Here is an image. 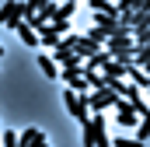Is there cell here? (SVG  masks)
<instances>
[{
  "mask_svg": "<svg viewBox=\"0 0 150 147\" xmlns=\"http://www.w3.org/2000/svg\"><path fill=\"white\" fill-rule=\"evenodd\" d=\"M122 105V95H115L112 88H98L87 95V109L91 112H105V109H119Z\"/></svg>",
  "mask_w": 150,
  "mask_h": 147,
  "instance_id": "1",
  "label": "cell"
},
{
  "mask_svg": "<svg viewBox=\"0 0 150 147\" xmlns=\"http://www.w3.org/2000/svg\"><path fill=\"white\" fill-rule=\"evenodd\" d=\"M63 102H67V112L74 116L77 123L91 119V109H87V98H84V95H77L74 88H67V91H63Z\"/></svg>",
  "mask_w": 150,
  "mask_h": 147,
  "instance_id": "2",
  "label": "cell"
},
{
  "mask_svg": "<svg viewBox=\"0 0 150 147\" xmlns=\"http://www.w3.org/2000/svg\"><path fill=\"white\" fill-rule=\"evenodd\" d=\"M21 21H25V0H7V4L0 7V25L18 28Z\"/></svg>",
  "mask_w": 150,
  "mask_h": 147,
  "instance_id": "3",
  "label": "cell"
},
{
  "mask_svg": "<svg viewBox=\"0 0 150 147\" xmlns=\"http://www.w3.org/2000/svg\"><path fill=\"white\" fill-rule=\"evenodd\" d=\"M115 119H119V126H122V130H136L143 116H136L129 105H122V109H115Z\"/></svg>",
  "mask_w": 150,
  "mask_h": 147,
  "instance_id": "4",
  "label": "cell"
},
{
  "mask_svg": "<svg viewBox=\"0 0 150 147\" xmlns=\"http://www.w3.org/2000/svg\"><path fill=\"white\" fill-rule=\"evenodd\" d=\"M14 32L21 35V42H25L28 49H38V46H42V39H38V32H35V28H32V25H28V21H21V25H18Z\"/></svg>",
  "mask_w": 150,
  "mask_h": 147,
  "instance_id": "5",
  "label": "cell"
},
{
  "mask_svg": "<svg viewBox=\"0 0 150 147\" xmlns=\"http://www.w3.org/2000/svg\"><path fill=\"white\" fill-rule=\"evenodd\" d=\"M91 14H108V18H122L115 0H91Z\"/></svg>",
  "mask_w": 150,
  "mask_h": 147,
  "instance_id": "6",
  "label": "cell"
},
{
  "mask_svg": "<svg viewBox=\"0 0 150 147\" xmlns=\"http://www.w3.org/2000/svg\"><path fill=\"white\" fill-rule=\"evenodd\" d=\"M126 77H129V84H136V88H150V74L140 70L136 63H129V67H126Z\"/></svg>",
  "mask_w": 150,
  "mask_h": 147,
  "instance_id": "7",
  "label": "cell"
},
{
  "mask_svg": "<svg viewBox=\"0 0 150 147\" xmlns=\"http://www.w3.org/2000/svg\"><path fill=\"white\" fill-rule=\"evenodd\" d=\"M105 63H112V53H108V49H98L91 60H84V70H101Z\"/></svg>",
  "mask_w": 150,
  "mask_h": 147,
  "instance_id": "8",
  "label": "cell"
},
{
  "mask_svg": "<svg viewBox=\"0 0 150 147\" xmlns=\"http://www.w3.org/2000/svg\"><path fill=\"white\" fill-rule=\"evenodd\" d=\"M94 133H98L94 119H84V123H80V144H84V147H94Z\"/></svg>",
  "mask_w": 150,
  "mask_h": 147,
  "instance_id": "9",
  "label": "cell"
},
{
  "mask_svg": "<svg viewBox=\"0 0 150 147\" xmlns=\"http://www.w3.org/2000/svg\"><path fill=\"white\" fill-rule=\"evenodd\" d=\"M38 39H42V46H49V49H56V46L63 42V35H59V32H56L52 25H45V28L38 32Z\"/></svg>",
  "mask_w": 150,
  "mask_h": 147,
  "instance_id": "10",
  "label": "cell"
},
{
  "mask_svg": "<svg viewBox=\"0 0 150 147\" xmlns=\"http://www.w3.org/2000/svg\"><path fill=\"white\" fill-rule=\"evenodd\" d=\"M18 137H21V147H35L38 140H42V137H45V133H42V130H38V126H28V130H21V133H18Z\"/></svg>",
  "mask_w": 150,
  "mask_h": 147,
  "instance_id": "11",
  "label": "cell"
},
{
  "mask_svg": "<svg viewBox=\"0 0 150 147\" xmlns=\"http://www.w3.org/2000/svg\"><path fill=\"white\" fill-rule=\"evenodd\" d=\"M56 67H59V63H56L52 56H38V70L45 74L49 81H56V77H59V74H56Z\"/></svg>",
  "mask_w": 150,
  "mask_h": 147,
  "instance_id": "12",
  "label": "cell"
},
{
  "mask_svg": "<svg viewBox=\"0 0 150 147\" xmlns=\"http://www.w3.org/2000/svg\"><path fill=\"white\" fill-rule=\"evenodd\" d=\"M0 147H21V137H18L14 130H4V133H0Z\"/></svg>",
  "mask_w": 150,
  "mask_h": 147,
  "instance_id": "13",
  "label": "cell"
},
{
  "mask_svg": "<svg viewBox=\"0 0 150 147\" xmlns=\"http://www.w3.org/2000/svg\"><path fill=\"white\" fill-rule=\"evenodd\" d=\"M84 35H87V39H94V42H98V46H105V42H108V39H112V35H108V32H105V28H98V25H94V28H87V32H84Z\"/></svg>",
  "mask_w": 150,
  "mask_h": 147,
  "instance_id": "14",
  "label": "cell"
},
{
  "mask_svg": "<svg viewBox=\"0 0 150 147\" xmlns=\"http://www.w3.org/2000/svg\"><path fill=\"white\" fill-rule=\"evenodd\" d=\"M112 147H143L140 137H112Z\"/></svg>",
  "mask_w": 150,
  "mask_h": 147,
  "instance_id": "15",
  "label": "cell"
},
{
  "mask_svg": "<svg viewBox=\"0 0 150 147\" xmlns=\"http://www.w3.org/2000/svg\"><path fill=\"white\" fill-rule=\"evenodd\" d=\"M42 4H45V0H25V21H28V18H35L38 11H42Z\"/></svg>",
  "mask_w": 150,
  "mask_h": 147,
  "instance_id": "16",
  "label": "cell"
},
{
  "mask_svg": "<svg viewBox=\"0 0 150 147\" xmlns=\"http://www.w3.org/2000/svg\"><path fill=\"white\" fill-rule=\"evenodd\" d=\"M133 42L136 46H150V28H133Z\"/></svg>",
  "mask_w": 150,
  "mask_h": 147,
  "instance_id": "17",
  "label": "cell"
},
{
  "mask_svg": "<svg viewBox=\"0 0 150 147\" xmlns=\"http://www.w3.org/2000/svg\"><path fill=\"white\" fill-rule=\"evenodd\" d=\"M136 137H140V140H147V137H150V112L140 119V126H136Z\"/></svg>",
  "mask_w": 150,
  "mask_h": 147,
  "instance_id": "18",
  "label": "cell"
},
{
  "mask_svg": "<svg viewBox=\"0 0 150 147\" xmlns=\"http://www.w3.org/2000/svg\"><path fill=\"white\" fill-rule=\"evenodd\" d=\"M52 28H56L59 35H70V21H67V18H56V21H52Z\"/></svg>",
  "mask_w": 150,
  "mask_h": 147,
  "instance_id": "19",
  "label": "cell"
},
{
  "mask_svg": "<svg viewBox=\"0 0 150 147\" xmlns=\"http://www.w3.org/2000/svg\"><path fill=\"white\" fill-rule=\"evenodd\" d=\"M74 11H77V4H59V14H56V18H67V21H70Z\"/></svg>",
  "mask_w": 150,
  "mask_h": 147,
  "instance_id": "20",
  "label": "cell"
},
{
  "mask_svg": "<svg viewBox=\"0 0 150 147\" xmlns=\"http://www.w3.org/2000/svg\"><path fill=\"white\" fill-rule=\"evenodd\" d=\"M129 109H133V112H136V116H147V102H140V98H133V102H129Z\"/></svg>",
  "mask_w": 150,
  "mask_h": 147,
  "instance_id": "21",
  "label": "cell"
},
{
  "mask_svg": "<svg viewBox=\"0 0 150 147\" xmlns=\"http://www.w3.org/2000/svg\"><path fill=\"white\" fill-rule=\"evenodd\" d=\"M143 70H147V74H150V60H147V63H143Z\"/></svg>",
  "mask_w": 150,
  "mask_h": 147,
  "instance_id": "22",
  "label": "cell"
},
{
  "mask_svg": "<svg viewBox=\"0 0 150 147\" xmlns=\"http://www.w3.org/2000/svg\"><path fill=\"white\" fill-rule=\"evenodd\" d=\"M59 4H77V0H59Z\"/></svg>",
  "mask_w": 150,
  "mask_h": 147,
  "instance_id": "23",
  "label": "cell"
},
{
  "mask_svg": "<svg viewBox=\"0 0 150 147\" xmlns=\"http://www.w3.org/2000/svg\"><path fill=\"white\" fill-rule=\"evenodd\" d=\"M0 56H4V46H0Z\"/></svg>",
  "mask_w": 150,
  "mask_h": 147,
  "instance_id": "24",
  "label": "cell"
},
{
  "mask_svg": "<svg viewBox=\"0 0 150 147\" xmlns=\"http://www.w3.org/2000/svg\"><path fill=\"white\" fill-rule=\"evenodd\" d=\"M45 4H52V0H45Z\"/></svg>",
  "mask_w": 150,
  "mask_h": 147,
  "instance_id": "25",
  "label": "cell"
}]
</instances>
